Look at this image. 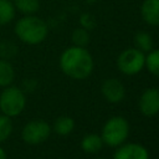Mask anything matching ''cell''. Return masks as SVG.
<instances>
[{
	"mask_svg": "<svg viewBox=\"0 0 159 159\" xmlns=\"http://www.w3.org/2000/svg\"><path fill=\"white\" fill-rule=\"evenodd\" d=\"M60 68L71 78L84 80L92 73L93 70L92 55L84 47L73 45L61 53Z\"/></svg>",
	"mask_w": 159,
	"mask_h": 159,
	"instance_id": "obj_1",
	"label": "cell"
},
{
	"mask_svg": "<svg viewBox=\"0 0 159 159\" xmlns=\"http://www.w3.org/2000/svg\"><path fill=\"white\" fill-rule=\"evenodd\" d=\"M14 31L21 42L27 45H39L47 37L48 26L39 16L25 15L16 21Z\"/></svg>",
	"mask_w": 159,
	"mask_h": 159,
	"instance_id": "obj_2",
	"label": "cell"
},
{
	"mask_svg": "<svg viewBox=\"0 0 159 159\" xmlns=\"http://www.w3.org/2000/svg\"><path fill=\"white\" fill-rule=\"evenodd\" d=\"M26 106V96L22 89L15 86L4 87L0 93V111L7 117L19 116Z\"/></svg>",
	"mask_w": 159,
	"mask_h": 159,
	"instance_id": "obj_3",
	"label": "cell"
},
{
	"mask_svg": "<svg viewBox=\"0 0 159 159\" xmlns=\"http://www.w3.org/2000/svg\"><path fill=\"white\" fill-rule=\"evenodd\" d=\"M129 134V124L125 118L120 116L108 119L102 129V140L109 147H117L122 144Z\"/></svg>",
	"mask_w": 159,
	"mask_h": 159,
	"instance_id": "obj_4",
	"label": "cell"
},
{
	"mask_svg": "<svg viewBox=\"0 0 159 159\" xmlns=\"http://www.w3.org/2000/svg\"><path fill=\"white\" fill-rule=\"evenodd\" d=\"M145 63V56L144 52L140 50L133 47V48H127L117 58V66L120 72L124 75H135L142 71Z\"/></svg>",
	"mask_w": 159,
	"mask_h": 159,
	"instance_id": "obj_5",
	"label": "cell"
},
{
	"mask_svg": "<svg viewBox=\"0 0 159 159\" xmlns=\"http://www.w3.org/2000/svg\"><path fill=\"white\" fill-rule=\"evenodd\" d=\"M51 134V127L47 122L35 119L26 123L21 130V138L25 143L36 145L43 143Z\"/></svg>",
	"mask_w": 159,
	"mask_h": 159,
	"instance_id": "obj_6",
	"label": "cell"
},
{
	"mask_svg": "<svg viewBox=\"0 0 159 159\" xmlns=\"http://www.w3.org/2000/svg\"><path fill=\"white\" fill-rule=\"evenodd\" d=\"M139 109L147 117L155 116L159 112V89L158 88H148L142 93L139 98Z\"/></svg>",
	"mask_w": 159,
	"mask_h": 159,
	"instance_id": "obj_7",
	"label": "cell"
},
{
	"mask_svg": "<svg viewBox=\"0 0 159 159\" xmlns=\"http://www.w3.org/2000/svg\"><path fill=\"white\" fill-rule=\"evenodd\" d=\"M102 94L111 103L120 102L125 94L124 86L116 78H108L102 84Z\"/></svg>",
	"mask_w": 159,
	"mask_h": 159,
	"instance_id": "obj_8",
	"label": "cell"
},
{
	"mask_svg": "<svg viewBox=\"0 0 159 159\" xmlns=\"http://www.w3.org/2000/svg\"><path fill=\"white\" fill-rule=\"evenodd\" d=\"M113 159H149V154L143 145L129 143L117 149Z\"/></svg>",
	"mask_w": 159,
	"mask_h": 159,
	"instance_id": "obj_9",
	"label": "cell"
},
{
	"mask_svg": "<svg viewBox=\"0 0 159 159\" xmlns=\"http://www.w3.org/2000/svg\"><path fill=\"white\" fill-rule=\"evenodd\" d=\"M142 19L150 26H159V0H144L140 5Z\"/></svg>",
	"mask_w": 159,
	"mask_h": 159,
	"instance_id": "obj_10",
	"label": "cell"
},
{
	"mask_svg": "<svg viewBox=\"0 0 159 159\" xmlns=\"http://www.w3.org/2000/svg\"><path fill=\"white\" fill-rule=\"evenodd\" d=\"M15 80V70L12 65L5 60L0 58V87H7Z\"/></svg>",
	"mask_w": 159,
	"mask_h": 159,
	"instance_id": "obj_11",
	"label": "cell"
},
{
	"mask_svg": "<svg viewBox=\"0 0 159 159\" xmlns=\"http://www.w3.org/2000/svg\"><path fill=\"white\" fill-rule=\"evenodd\" d=\"M15 11L11 0H0V26L10 24L15 17Z\"/></svg>",
	"mask_w": 159,
	"mask_h": 159,
	"instance_id": "obj_12",
	"label": "cell"
},
{
	"mask_svg": "<svg viewBox=\"0 0 159 159\" xmlns=\"http://www.w3.org/2000/svg\"><path fill=\"white\" fill-rule=\"evenodd\" d=\"M103 140L98 134H87L82 138L81 147L86 153H97L102 148Z\"/></svg>",
	"mask_w": 159,
	"mask_h": 159,
	"instance_id": "obj_13",
	"label": "cell"
},
{
	"mask_svg": "<svg viewBox=\"0 0 159 159\" xmlns=\"http://www.w3.org/2000/svg\"><path fill=\"white\" fill-rule=\"evenodd\" d=\"M12 4L24 15H34L40 9V0H12Z\"/></svg>",
	"mask_w": 159,
	"mask_h": 159,
	"instance_id": "obj_14",
	"label": "cell"
},
{
	"mask_svg": "<svg viewBox=\"0 0 159 159\" xmlns=\"http://www.w3.org/2000/svg\"><path fill=\"white\" fill-rule=\"evenodd\" d=\"M75 128V120L68 116H61L56 119L53 124V130L60 135L70 134Z\"/></svg>",
	"mask_w": 159,
	"mask_h": 159,
	"instance_id": "obj_15",
	"label": "cell"
},
{
	"mask_svg": "<svg viewBox=\"0 0 159 159\" xmlns=\"http://www.w3.org/2000/svg\"><path fill=\"white\" fill-rule=\"evenodd\" d=\"M134 45L135 48L140 50L142 52H149L153 50V39L145 31H139L134 36Z\"/></svg>",
	"mask_w": 159,
	"mask_h": 159,
	"instance_id": "obj_16",
	"label": "cell"
},
{
	"mask_svg": "<svg viewBox=\"0 0 159 159\" xmlns=\"http://www.w3.org/2000/svg\"><path fill=\"white\" fill-rule=\"evenodd\" d=\"M148 71L154 76H159V50H150L145 56V63Z\"/></svg>",
	"mask_w": 159,
	"mask_h": 159,
	"instance_id": "obj_17",
	"label": "cell"
},
{
	"mask_svg": "<svg viewBox=\"0 0 159 159\" xmlns=\"http://www.w3.org/2000/svg\"><path fill=\"white\" fill-rule=\"evenodd\" d=\"M14 129V124L11 120V117H7L5 114H0V143L9 139Z\"/></svg>",
	"mask_w": 159,
	"mask_h": 159,
	"instance_id": "obj_18",
	"label": "cell"
},
{
	"mask_svg": "<svg viewBox=\"0 0 159 159\" xmlns=\"http://www.w3.org/2000/svg\"><path fill=\"white\" fill-rule=\"evenodd\" d=\"M89 34L88 30L83 29V27H78L72 32V42L75 46H80V47H86L89 43Z\"/></svg>",
	"mask_w": 159,
	"mask_h": 159,
	"instance_id": "obj_19",
	"label": "cell"
},
{
	"mask_svg": "<svg viewBox=\"0 0 159 159\" xmlns=\"http://www.w3.org/2000/svg\"><path fill=\"white\" fill-rule=\"evenodd\" d=\"M80 22H81L82 27L86 30H91L94 27V19L91 14H82L80 17Z\"/></svg>",
	"mask_w": 159,
	"mask_h": 159,
	"instance_id": "obj_20",
	"label": "cell"
},
{
	"mask_svg": "<svg viewBox=\"0 0 159 159\" xmlns=\"http://www.w3.org/2000/svg\"><path fill=\"white\" fill-rule=\"evenodd\" d=\"M0 159H7V155H6L5 150L1 147H0Z\"/></svg>",
	"mask_w": 159,
	"mask_h": 159,
	"instance_id": "obj_21",
	"label": "cell"
},
{
	"mask_svg": "<svg viewBox=\"0 0 159 159\" xmlns=\"http://www.w3.org/2000/svg\"><path fill=\"white\" fill-rule=\"evenodd\" d=\"M86 2H88V4H93V2H96V1H98V0H84Z\"/></svg>",
	"mask_w": 159,
	"mask_h": 159,
	"instance_id": "obj_22",
	"label": "cell"
},
{
	"mask_svg": "<svg viewBox=\"0 0 159 159\" xmlns=\"http://www.w3.org/2000/svg\"><path fill=\"white\" fill-rule=\"evenodd\" d=\"M99 159H104V158H99Z\"/></svg>",
	"mask_w": 159,
	"mask_h": 159,
	"instance_id": "obj_23",
	"label": "cell"
}]
</instances>
